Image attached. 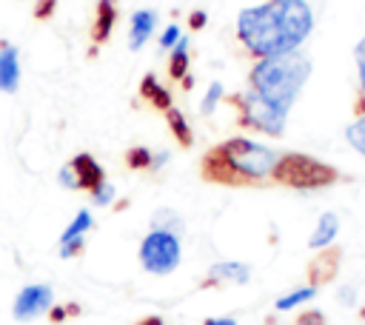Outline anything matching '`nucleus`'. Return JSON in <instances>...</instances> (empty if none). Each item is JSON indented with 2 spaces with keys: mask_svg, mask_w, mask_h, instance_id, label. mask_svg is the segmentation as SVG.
Wrapping results in <instances>:
<instances>
[{
  "mask_svg": "<svg viewBox=\"0 0 365 325\" xmlns=\"http://www.w3.org/2000/svg\"><path fill=\"white\" fill-rule=\"evenodd\" d=\"M314 31L308 0H265L237 14V40L254 60L299 51Z\"/></svg>",
  "mask_w": 365,
  "mask_h": 325,
  "instance_id": "f257e3e1",
  "label": "nucleus"
},
{
  "mask_svg": "<svg viewBox=\"0 0 365 325\" xmlns=\"http://www.w3.org/2000/svg\"><path fill=\"white\" fill-rule=\"evenodd\" d=\"M279 154L282 151L265 143L248 137H231L217 143L202 157V177L220 185H259L274 180Z\"/></svg>",
  "mask_w": 365,
  "mask_h": 325,
  "instance_id": "f03ea898",
  "label": "nucleus"
},
{
  "mask_svg": "<svg viewBox=\"0 0 365 325\" xmlns=\"http://www.w3.org/2000/svg\"><path fill=\"white\" fill-rule=\"evenodd\" d=\"M311 60L302 51H288L277 57L257 60L248 71V88L277 105L279 111L291 114L294 103L299 100L308 77H311Z\"/></svg>",
  "mask_w": 365,
  "mask_h": 325,
  "instance_id": "7ed1b4c3",
  "label": "nucleus"
},
{
  "mask_svg": "<svg viewBox=\"0 0 365 325\" xmlns=\"http://www.w3.org/2000/svg\"><path fill=\"white\" fill-rule=\"evenodd\" d=\"M274 182H282V185L297 188V191H317V188L336 182V168H331L328 162L308 157V154L282 151L277 171H274Z\"/></svg>",
  "mask_w": 365,
  "mask_h": 325,
  "instance_id": "20e7f679",
  "label": "nucleus"
},
{
  "mask_svg": "<svg viewBox=\"0 0 365 325\" xmlns=\"http://www.w3.org/2000/svg\"><path fill=\"white\" fill-rule=\"evenodd\" d=\"M137 254H140V265H143L145 274H151V277H168L182 262V237H177L171 231L151 228L140 239V251Z\"/></svg>",
  "mask_w": 365,
  "mask_h": 325,
  "instance_id": "39448f33",
  "label": "nucleus"
},
{
  "mask_svg": "<svg viewBox=\"0 0 365 325\" xmlns=\"http://www.w3.org/2000/svg\"><path fill=\"white\" fill-rule=\"evenodd\" d=\"M234 108H237V120L242 128L259 131L265 137H282L285 134L288 114L279 111L277 105H271L268 100H262L259 94H254L251 88L234 94Z\"/></svg>",
  "mask_w": 365,
  "mask_h": 325,
  "instance_id": "423d86ee",
  "label": "nucleus"
},
{
  "mask_svg": "<svg viewBox=\"0 0 365 325\" xmlns=\"http://www.w3.org/2000/svg\"><path fill=\"white\" fill-rule=\"evenodd\" d=\"M106 180V171H103V165L91 157V154H74L63 168H60V174H57V182L63 185V188H68V191H91L94 185H100Z\"/></svg>",
  "mask_w": 365,
  "mask_h": 325,
  "instance_id": "0eeeda50",
  "label": "nucleus"
},
{
  "mask_svg": "<svg viewBox=\"0 0 365 325\" xmlns=\"http://www.w3.org/2000/svg\"><path fill=\"white\" fill-rule=\"evenodd\" d=\"M54 305V291L48 282H31L26 288H20V294L14 296L11 314L17 322H31L43 314H48Z\"/></svg>",
  "mask_w": 365,
  "mask_h": 325,
  "instance_id": "6e6552de",
  "label": "nucleus"
},
{
  "mask_svg": "<svg viewBox=\"0 0 365 325\" xmlns=\"http://www.w3.org/2000/svg\"><path fill=\"white\" fill-rule=\"evenodd\" d=\"M91 228H94L91 211H88V208H80V211L74 214V220L66 225V231L60 234V242H57L60 259H74V257H80L83 248H86V237H88Z\"/></svg>",
  "mask_w": 365,
  "mask_h": 325,
  "instance_id": "1a4fd4ad",
  "label": "nucleus"
},
{
  "mask_svg": "<svg viewBox=\"0 0 365 325\" xmlns=\"http://www.w3.org/2000/svg\"><path fill=\"white\" fill-rule=\"evenodd\" d=\"M251 279V265L240 259H220L208 268L202 285H245Z\"/></svg>",
  "mask_w": 365,
  "mask_h": 325,
  "instance_id": "9d476101",
  "label": "nucleus"
},
{
  "mask_svg": "<svg viewBox=\"0 0 365 325\" xmlns=\"http://www.w3.org/2000/svg\"><path fill=\"white\" fill-rule=\"evenodd\" d=\"M20 86V51L11 43L0 46V91L14 94Z\"/></svg>",
  "mask_w": 365,
  "mask_h": 325,
  "instance_id": "9b49d317",
  "label": "nucleus"
},
{
  "mask_svg": "<svg viewBox=\"0 0 365 325\" xmlns=\"http://www.w3.org/2000/svg\"><path fill=\"white\" fill-rule=\"evenodd\" d=\"M154 29H157V11H151V9H137V11L131 14V26H128V48H131V51L143 48V46L148 43V37L154 34Z\"/></svg>",
  "mask_w": 365,
  "mask_h": 325,
  "instance_id": "f8f14e48",
  "label": "nucleus"
},
{
  "mask_svg": "<svg viewBox=\"0 0 365 325\" xmlns=\"http://www.w3.org/2000/svg\"><path fill=\"white\" fill-rule=\"evenodd\" d=\"M336 234H339V217L334 211H325V214H319V220H317V225L308 237V248H314V251L331 248Z\"/></svg>",
  "mask_w": 365,
  "mask_h": 325,
  "instance_id": "ddd939ff",
  "label": "nucleus"
},
{
  "mask_svg": "<svg viewBox=\"0 0 365 325\" xmlns=\"http://www.w3.org/2000/svg\"><path fill=\"white\" fill-rule=\"evenodd\" d=\"M117 26V3L114 0H97V14L91 23V40L106 43Z\"/></svg>",
  "mask_w": 365,
  "mask_h": 325,
  "instance_id": "4468645a",
  "label": "nucleus"
},
{
  "mask_svg": "<svg viewBox=\"0 0 365 325\" xmlns=\"http://www.w3.org/2000/svg\"><path fill=\"white\" fill-rule=\"evenodd\" d=\"M140 97L148 103V105H154L157 111H168L174 103H171V91L157 80V74H145L143 77V83H140Z\"/></svg>",
  "mask_w": 365,
  "mask_h": 325,
  "instance_id": "2eb2a0df",
  "label": "nucleus"
},
{
  "mask_svg": "<svg viewBox=\"0 0 365 325\" xmlns=\"http://www.w3.org/2000/svg\"><path fill=\"white\" fill-rule=\"evenodd\" d=\"M168 77L177 80V83H182L185 88L191 86V77H188V37L185 34L168 51Z\"/></svg>",
  "mask_w": 365,
  "mask_h": 325,
  "instance_id": "dca6fc26",
  "label": "nucleus"
},
{
  "mask_svg": "<svg viewBox=\"0 0 365 325\" xmlns=\"http://www.w3.org/2000/svg\"><path fill=\"white\" fill-rule=\"evenodd\" d=\"M165 123H168V128H171V134H174V140L182 145V148H191L194 145V131H191V123H188V117L180 111V108H168L165 111Z\"/></svg>",
  "mask_w": 365,
  "mask_h": 325,
  "instance_id": "f3484780",
  "label": "nucleus"
},
{
  "mask_svg": "<svg viewBox=\"0 0 365 325\" xmlns=\"http://www.w3.org/2000/svg\"><path fill=\"white\" fill-rule=\"evenodd\" d=\"M317 291H319L317 285H299V288H294V291H288V294L277 296L274 308H277V311H294V308H299V305L311 302V299L317 296Z\"/></svg>",
  "mask_w": 365,
  "mask_h": 325,
  "instance_id": "a211bd4d",
  "label": "nucleus"
},
{
  "mask_svg": "<svg viewBox=\"0 0 365 325\" xmlns=\"http://www.w3.org/2000/svg\"><path fill=\"white\" fill-rule=\"evenodd\" d=\"M151 228H160V231H171V234L182 237V231H185V222H182V217H180L174 208H160V211H154V214H151Z\"/></svg>",
  "mask_w": 365,
  "mask_h": 325,
  "instance_id": "6ab92c4d",
  "label": "nucleus"
},
{
  "mask_svg": "<svg viewBox=\"0 0 365 325\" xmlns=\"http://www.w3.org/2000/svg\"><path fill=\"white\" fill-rule=\"evenodd\" d=\"M151 160H154V148H145V145H134L125 151V165L131 171H148L151 174Z\"/></svg>",
  "mask_w": 365,
  "mask_h": 325,
  "instance_id": "aec40b11",
  "label": "nucleus"
},
{
  "mask_svg": "<svg viewBox=\"0 0 365 325\" xmlns=\"http://www.w3.org/2000/svg\"><path fill=\"white\" fill-rule=\"evenodd\" d=\"M345 140H348V145H351L359 157H365V111H362L354 123H348V128H345Z\"/></svg>",
  "mask_w": 365,
  "mask_h": 325,
  "instance_id": "412c9836",
  "label": "nucleus"
},
{
  "mask_svg": "<svg viewBox=\"0 0 365 325\" xmlns=\"http://www.w3.org/2000/svg\"><path fill=\"white\" fill-rule=\"evenodd\" d=\"M354 63H356V80H359V114L365 111V37L354 46Z\"/></svg>",
  "mask_w": 365,
  "mask_h": 325,
  "instance_id": "4be33fe9",
  "label": "nucleus"
},
{
  "mask_svg": "<svg viewBox=\"0 0 365 325\" xmlns=\"http://www.w3.org/2000/svg\"><path fill=\"white\" fill-rule=\"evenodd\" d=\"M222 97H225V88H222V83H217V80H214V83H211V86L205 88V94H202V103H200V111H202V114H214Z\"/></svg>",
  "mask_w": 365,
  "mask_h": 325,
  "instance_id": "5701e85b",
  "label": "nucleus"
},
{
  "mask_svg": "<svg viewBox=\"0 0 365 325\" xmlns=\"http://www.w3.org/2000/svg\"><path fill=\"white\" fill-rule=\"evenodd\" d=\"M88 197H91V205H97V208H103V205H108V202H114V197H117V188H114V182H108V180H103L100 185H94V188L88 191Z\"/></svg>",
  "mask_w": 365,
  "mask_h": 325,
  "instance_id": "b1692460",
  "label": "nucleus"
},
{
  "mask_svg": "<svg viewBox=\"0 0 365 325\" xmlns=\"http://www.w3.org/2000/svg\"><path fill=\"white\" fill-rule=\"evenodd\" d=\"M180 37H182L180 26H177V23H168V26L163 29V34H160V48H163V51H171V48L177 46Z\"/></svg>",
  "mask_w": 365,
  "mask_h": 325,
  "instance_id": "393cba45",
  "label": "nucleus"
},
{
  "mask_svg": "<svg viewBox=\"0 0 365 325\" xmlns=\"http://www.w3.org/2000/svg\"><path fill=\"white\" fill-rule=\"evenodd\" d=\"M294 325H325V314L322 311H302Z\"/></svg>",
  "mask_w": 365,
  "mask_h": 325,
  "instance_id": "a878e982",
  "label": "nucleus"
},
{
  "mask_svg": "<svg viewBox=\"0 0 365 325\" xmlns=\"http://www.w3.org/2000/svg\"><path fill=\"white\" fill-rule=\"evenodd\" d=\"M54 3H57V0H40L34 14H37L40 20H43V17H51V11H54Z\"/></svg>",
  "mask_w": 365,
  "mask_h": 325,
  "instance_id": "bb28decb",
  "label": "nucleus"
},
{
  "mask_svg": "<svg viewBox=\"0 0 365 325\" xmlns=\"http://www.w3.org/2000/svg\"><path fill=\"white\" fill-rule=\"evenodd\" d=\"M202 325H237V319H234V316H211V319H205Z\"/></svg>",
  "mask_w": 365,
  "mask_h": 325,
  "instance_id": "cd10ccee",
  "label": "nucleus"
},
{
  "mask_svg": "<svg viewBox=\"0 0 365 325\" xmlns=\"http://www.w3.org/2000/svg\"><path fill=\"white\" fill-rule=\"evenodd\" d=\"M202 26H205V11H194V14H191V29L200 31Z\"/></svg>",
  "mask_w": 365,
  "mask_h": 325,
  "instance_id": "c85d7f7f",
  "label": "nucleus"
},
{
  "mask_svg": "<svg viewBox=\"0 0 365 325\" xmlns=\"http://www.w3.org/2000/svg\"><path fill=\"white\" fill-rule=\"evenodd\" d=\"M354 299H356V294H354V296H351V288H348V285H345V288H342V291H339V302H345V305H351V302H354Z\"/></svg>",
  "mask_w": 365,
  "mask_h": 325,
  "instance_id": "c756f323",
  "label": "nucleus"
},
{
  "mask_svg": "<svg viewBox=\"0 0 365 325\" xmlns=\"http://www.w3.org/2000/svg\"><path fill=\"white\" fill-rule=\"evenodd\" d=\"M137 325H163V319H160V316H145V319H140Z\"/></svg>",
  "mask_w": 365,
  "mask_h": 325,
  "instance_id": "7c9ffc66",
  "label": "nucleus"
},
{
  "mask_svg": "<svg viewBox=\"0 0 365 325\" xmlns=\"http://www.w3.org/2000/svg\"><path fill=\"white\" fill-rule=\"evenodd\" d=\"M114 3H117V0H114Z\"/></svg>",
  "mask_w": 365,
  "mask_h": 325,
  "instance_id": "2f4dec72",
  "label": "nucleus"
}]
</instances>
